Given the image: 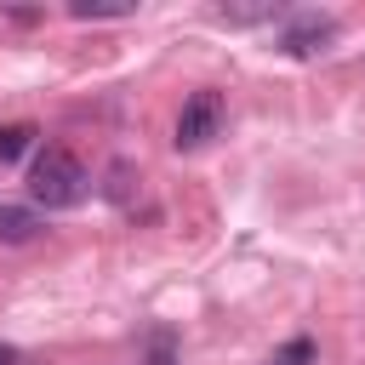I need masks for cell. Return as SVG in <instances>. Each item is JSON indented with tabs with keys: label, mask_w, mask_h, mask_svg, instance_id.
Listing matches in <instances>:
<instances>
[{
	"label": "cell",
	"mask_w": 365,
	"mask_h": 365,
	"mask_svg": "<svg viewBox=\"0 0 365 365\" xmlns=\"http://www.w3.org/2000/svg\"><path fill=\"white\" fill-rule=\"evenodd\" d=\"M91 194V171L68 154V148H40L29 165V200L46 211H68Z\"/></svg>",
	"instance_id": "1"
},
{
	"label": "cell",
	"mask_w": 365,
	"mask_h": 365,
	"mask_svg": "<svg viewBox=\"0 0 365 365\" xmlns=\"http://www.w3.org/2000/svg\"><path fill=\"white\" fill-rule=\"evenodd\" d=\"M222 131V97L217 91H194L177 108V148H205Z\"/></svg>",
	"instance_id": "2"
},
{
	"label": "cell",
	"mask_w": 365,
	"mask_h": 365,
	"mask_svg": "<svg viewBox=\"0 0 365 365\" xmlns=\"http://www.w3.org/2000/svg\"><path fill=\"white\" fill-rule=\"evenodd\" d=\"M331 34H336V23H331V17L302 11V17L279 34V51H291V57H314V51H325V46H331Z\"/></svg>",
	"instance_id": "3"
},
{
	"label": "cell",
	"mask_w": 365,
	"mask_h": 365,
	"mask_svg": "<svg viewBox=\"0 0 365 365\" xmlns=\"http://www.w3.org/2000/svg\"><path fill=\"white\" fill-rule=\"evenodd\" d=\"M40 234V217L29 205H0V245H29Z\"/></svg>",
	"instance_id": "4"
},
{
	"label": "cell",
	"mask_w": 365,
	"mask_h": 365,
	"mask_svg": "<svg viewBox=\"0 0 365 365\" xmlns=\"http://www.w3.org/2000/svg\"><path fill=\"white\" fill-rule=\"evenodd\" d=\"M137 6L131 0H68V17H80V23H91V17H131Z\"/></svg>",
	"instance_id": "5"
},
{
	"label": "cell",
	"mask_w": 365,
	"mask_h": 365,
	"mask_svg": "<svg viewBox=\"0 0 365 365\" xmlns=\"http://www.w3.org/2000/svg\"><path fill=\"white\" fill-rule=\"evenodd\" d=\"M29 143H34V125H0V165H11L17 154H29Z\"/></svg>",
	"instance_id": "6"
},
{
	"label": "cell",
	"mask_w": 365,
	"mask_h": 365,
	"mask_svg": "<svg viewBox=\"0 0 365 365\" xmlns=\"http://www.w3.org/2000/svg\"><path fill=\"white\" fill-rule=\"evenodd\" d=\"M308 359H314V342H308V336H302V342H291V348H279V354H274V365H308Z\"/></svg>",
	"instance_id": "7"
},
{
	"label": "cell",
	"mask_w": 365,
	"mask_h": 365,
	"mask_svg": "<svg viewBox=\"0 0 365 365\" xmlns=\"http://www.w3.org/2000/svg\"><path fill=\"white\" fill-rule=\"evenodd\" d=\"M0 365H17V348L11 342H0Z\"/></svg>",
	"instance_id": "8"
},
{
	"label": "cell",
	"mask_w": 365,
	"mask_h": 365,
	"mask_svg": "<svg viewBox=\"0 0 365 365\" xmlns=\"http://www.w3.org/2000/svg\"><path fill=\"white\" fill-rule=\"evenodd\" d=\"M268 365H274V359H268Z\"/></svg>",
	"instance_id": "9"
}]
</instances>
